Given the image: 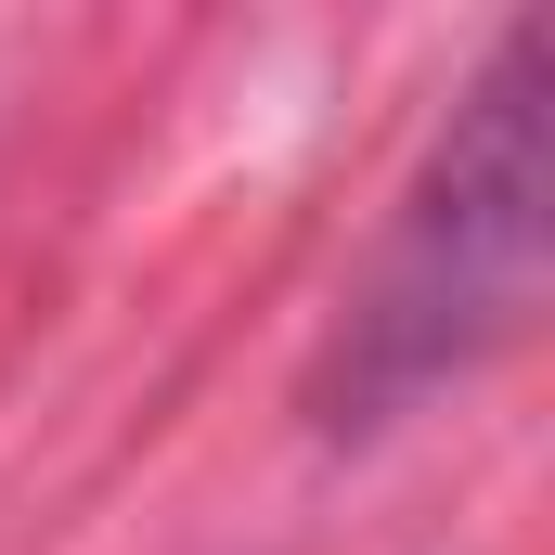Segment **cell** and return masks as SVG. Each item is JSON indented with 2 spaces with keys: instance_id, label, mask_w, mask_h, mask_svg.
I'll use <instances>...</instances> for the list:
<instances>
[{
  "instance_id": "1",
  "label": "cell",
  "mask_w": 555,
  "mask_h": 555,
  "mask_svg": "<svg viewBox=\"0 0 555 555\" xmlns=\"http://www.w3.org/2000/svg\"><path fill=\"white\" fill-rule=\"evenodd\" d=\"M543 104H555V39L543 13H517L491 65L452 91V117L426 130L414 181L388 194V233L362 246V272L323 323V362H310L323 439H375V426L426 414L439 388L491 375L543 323V207H555Z\"/></svg>"
}]
</instances>
